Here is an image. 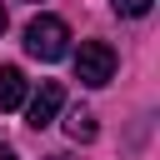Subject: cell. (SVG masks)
Segmentation results:
<instances>
[{"instance_id": "52a82bcc", "label": "cell", "mask_w": 160, "mask_h": 160, "mask_svg": "<svg viewBox=\"0 0 160 160\" xmlns=\"http://www.w3.org/2000/svg\"><path fill=\"white\" fill-rule=\"evenodd\" d=\"M0 160H15V150H10V145H0Z\"/></svg>"}, {"instance_id": "ba28073f", "label": "cell", "mask_w": 160, "mask_h": 160, "mask_svg": "<svg viewBox=\"0 0 160 160\" xmlns=\"http://www.w3.org/2000/svg\"><path fill=\"white\" fill-rule=\"evenodd\" d=\"M0 35H5V5H0Z\"/></svg>"}, {"instance_id": "277c9868", "label": "cell", "mask_w": 160, "mask_h": 160, "mask_svg": "<svg viewBox=\"0 0 160 160\" xmlns=\"http://www.w3.org/2000/svg\"><path fill=\"white\" fill-rule=\"evenodd\" d=\"M25 75L15 70V65H0V110H20L25 105Z\"/></svg>"}, {"instance_id": "3957f363", "label": "cell", "mask_w": 160, "mask_h": 160, "mask_svg": "<svg viewBox=\"0 0 160 160\" xmlns=\"http://www.w3.org/2000/svg\"><path fill=\"white\" fill-rule=\"evenodd\" d=\"M60 105H65V90H60L55 80H40V90L25 100V120H30V130H45V125H55Z\"/></svg>"}, {"instance_id": "8992f818", "label": "cell", "mask_w": 160, "mask_h": 160, "mask_svg": "<svg viewBox=\"0 0 160 160\" xmlns=\"http://www.w3.org/2000/svg\"><path fill=\"white\" fill-rule=\"evenodd\" d=\"M110 5H115V15H145L155 0H110Z\"/></svg>"}, {"instance_id": "9c48e42d", "label": "cell", "mask_w": 160, "mask_h": 160, "mask_svg": "<svg viewBox=\"0 0 160 160\" xmlns=\"http://www.w3.org/2000/svg\"><path fill=\"white\" fill-rule=\"evenodd\" d=\"M45 160H70V155H45Z\"/></svg>"}, {"instance_id": "6da1fadb", "label": "cell", "mask_w": 160, "mask_h": 160, "mask_svg": "<svg viewBox=\"0 0 160 160\" xmlns=\"http://www.w3.org/2000/svg\"><path fill=\"white\" fill-rule=\"evenodd\" d=\"M25 50L35 55V60H60L65 50H70V25L60 20V15H35L30 25H25Z\"/></svg>"}, {"instance_id": "7a4b0ae2", "label": "cell", "mask_w": 160, "mask_h": 160, "mask_svg": "<svg viewBox=\"0 0 160 160\" xmlns=\"http://www.w3.org/2000/svg\"><path fill=\"white\" fill-rule=\"evenodd\" d=\"M75 80L90 85V90L110 85L115 80V50L105 40H80V50H75Z\"/></svg>"}, {"instance_id": "5b68a950", "label": "cell", "mask_w": 160, "mask_h": 160, "mask_svg": "<svg viewBox=\"0 0 160 160\" xmlns=\"http://www.w3.org/2000/svg\"><path fill=\"white\" fill-rule=\"evenodd\" d=\"M65 135H70V140H95V115H90V110H70Z\"/></svg>"}]
</instances>
